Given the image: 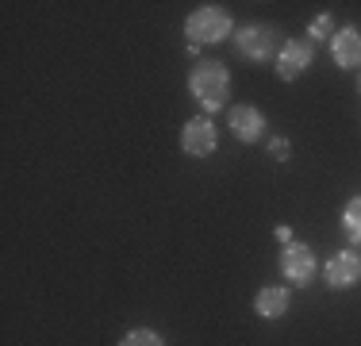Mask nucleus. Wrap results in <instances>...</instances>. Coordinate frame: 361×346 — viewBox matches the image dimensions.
Listing matches in <instances>:
<instances>
[{
    "mask_svg": "<svg viewBox=\"0 0 361 346\" xmlns=\"http://www.w3.org/2000/svg\"><path fill=\"white\" fill-rule=\"evenodd\" d=\"M188 93L204 108V116H216L231 100V69L216 62V58H200L188 69Z\"/></svg>",
    "mask_w": 361,
    "mask_h": 346,
    "instance_id": "1",
    "label": "nucleus"
},
{
    "mask_svg": "<svg viewBox=\"0 0 361 346\" xmlns=\"http://www.w3.org/2000/svg\"><path fill=\"white\" fill-rule=\"evenodd\" d=\"M231 35H235V20H231V12L223 4H200L185 20V39L192 47H219Z\"/></svg>",
    "mask_w": 361,
    "mask_h": 346,
    "instance_id": "2",
    "label": "nucleus"
},
{
    "mask_svg": "<svg viewBox=\"0 0 361 346\" xmlns=\"http://www.w3.org/2000/svg\"><path fill=\"white\" fill-rule=\"evenodd\" d=\"M235 54L246 58V62H273L281 50V39L269 23H246V28L235 31Z\"/></svg>",
    "mask_w": 361,
    "mask_h": 346,
    "instance_id": "3",
    "label": "nucleus"
},
{
    "mask_svg": "<svg viewBox=\"0 0 361 346\" xmlns=\"http://www.w3.org/2000/svg\"><path fill=\"white\" fill-rule=\"evenodd\" d=\"M277 270L281 277H285L288 285H312L315 281V273H319V258H315V250L307 246V242H300V239H292L285 250H281V258H277Z\"/></svg>",
    "mask_w": 361,
    "mask_h": 346,
    "instance_id": "4",
    "label": "nucleus"
},
{
    "mask_svg": "<svg viewBox=\"0 0 361 346\" xmlns=\"http://www.w3.org/2000/svg\"><path fill=\"white\" fill-rule=\"evenodd\" d=\"M312 62H315V42H307V35H304V39L281 42L277 58H273V69H277L281 81H296V77H304L312 69Z\"/></svg>",
    "mask_w": 361,
    "mask_h": 346,
    "instance_id": "5",
    "label": "nucleus"
},
{
    "mask_svg": "<svg viewBox=\"0 0 361 346\" xmlns=\"http://www.w3.org/2000/svg\"><path fill=\"white\" fill-rule=\"evenodd\" d=\"M180 150L188 158H212L219 150V131L212 124V116H192L180 127Z\"/></svg>",
    "mask_w": 361,
    "mask_h": 346,
    "instance_id": "6",
    "label": "nucleus"
},
{
    "mask_svg": "<svg viewBox=\"0 0 361 346\" xmlns=\"http://www.w3.org/2000/svg\"><path fill=\"white\" fill-rule=\"evenodd\" d=\"M323 281H326V289H334V292H346V289H354V285H361V254L354 246L331 254V262L323 266Z\"/></svg>",
    "mask_w": 361,
    "mask_h": 346,
    "instance_id": "7",
    "label": "nucleus"
},
{
    "mask_svg": "<svg viewBox=\"0 0 361 346\" xmlns=\"http://www.w3.org/2000/svg\"><path fill=\"white\" fill-rule=\"evenodd\" d=\"M227 124H231V135H235L238 143H246V146L262 143L265 131H269L265 112L254 108V104H235V108H227Z\"/></svg>",
    "mask_w": 361,
    "mask_h": 346,
    "instance_id": "8",
    "label": "nucleus"
},
{
    "mask_svg": "<svg viewBox=\"0 0 361 346\" xmlns=\"http://www.w3.org/2000/svg\"><path fill=\"white\" fill-rule=\"evenodd\" d=\"M326 47H331V62L338 69H361V28H354V23L338 28Z\"/></svg>",
    "mask_w": 361,
    "mask_h": 346,
    "instance_id": "9",
    "label": "nucleus"
},
{
    "mask_svg": "<svg viewBox=\"0 0 361 346\" xmlns=\"http://www.w3.org/2000/svg\"><path fill=\"white\" fill-rule=\"evenodd\" d=\"M288 308H292V292L285 289V285H262V289L254 292V311H257V319H281V316H288Z\"/></svg>",
    "mask_w": 361,
    "mask_h": 346,
    "instance_id": "10",
    "label": "nucleus"
},
{
    "mask_svg": "<svg viewBox=\"0 0 361 346\" xmlns=\"http://www.w3.org/2000/svg\"><path fill=\"white\" fill-rule=\"evenodd\" d=\"M342 235H346L350 246H361V193L350 196L346 208H342Z\"/></svg>",
    "mask_w": 361,
    "mask_h": 346,
    "instance_id": "11",
    "label": "nucleus"
},
{
    "mask_svg": "<svg viewBox=\"0 0 361 346\" xmlns=\"http://www.w3.org/2000/svg\"><path fill=\"white\" fill-rule=\"evenodd\" d=\"M334 31H338V28H334V16L331 12H319L312 23H307V42H331Z\"/></svg>",
    "mask_w": 361,
    "mask_h": 346,
    "instance_id": "12",
    "label": "nucleus"
},
{
    "mask_svg": "<svg viewBox=\"0 0 361 346\" xmlns=\"http://www.w3.org/2000/svg\"><path fill=\"white\" fill-rule=\"evenodd\" d=\"M116 346H166V339H161L154 327H131V331H127Z\"/></svg>",
    "mask_w": 361,
    "mask_h": 346,
    "instance_id": "13",
    "label": "nucleus"
},
{
    "mask_svg": "<svg viewBox=\"0 0 361 346\" xmlns=\"http://www.w3.org/2000/svg\"><path fill=\"white\" fill-rule=\"evenodd\" d=\"M265 146H269L273 162H288L292 158V143H288L285 135H269V143H265Z\"/></svg>",
    "mask_w": 361,
    "mask_h": 346,
    "instance_id": "14",
    "label": "nucleus"
},
{
    "mask_svg": "<svg viewBox=\"0 0 361 346\" xmlns=\"http://www.w3.org/2000/svg\"><path fill=\"white\" fill-rule=\"evenodd\" d=\"M277 239L285 242V246H288V242H292V227H288V223H281V227H277Z\"/></svg>",
    "mask_w": 361,
    "mask_h": 346,
    "instance_id": "15",
    "label": "nucleus"
},
{
    "mask_svg": "<svg viewBox=\"0 0 361 346\" xmlns=\"http://www.w3.org/2000/svg\"><path fill=\"white\" fill-rule=\"evenodd\" d=\"M357 93H361V73H357Z\"/></svg>",
    "mask_w": 361,
    "mask_h": 346,
    "instance_id": "16",
    "label": "nucleus"
}]
</instances>
